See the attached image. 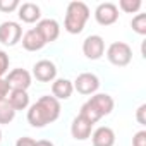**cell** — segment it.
Returning <instances> with one entry per match:
<instances>
[{
    "label": "cell",
    "mask_w": 146,
    "mask_h": 146,
    "mask_svg": "<svg viewBox=\"0 0 146 146\" xmlns=\"http://www.w3.org/2000/svg\"><path fill=\"white\" fill-rule=\"evenodd\" d=\"M113 105H115V103H113V98H112L110 95H107V93H96V95H93V96L81 107L79 115L84 117L88 122L96 124L102 117L112 113Z\"/></svg>",
    "instance_id": "cell-2"
},
{
    "label": "cell",
    "mask_w": 146,
    "mask_h": 146,
    "mask_svg": "<svg viewBox=\"0 0 146 146\" xmlns=\"http://www.w3.org/2000/svg\"><path fill=\"white\" fill-rule=\"evenodd\" d=\"M35 146H55L52 141H46V139H40V141H36V144Z\"/></svg>",
    "instance_id": "cell-27"
},
{
    "label": "cell",
    "mask_w": 146,
    "mask_h": 146,
    "mask_svg": "<svg viewBox=\"0 0 146 146\" xmlns=\"http://www.w3.org/2000/svg\"><path fill=\"white\" fill-rule=\"evenodd\" d=\"M107 58L110 64H113L117 67H125L132 60V50L124 41H113L107 48Z\"/></svg>",
    "instance_id": "cell-4"
},
{
    "label": "cell",
    "mask_w": 146,
    "mask_h": 146,
    "mask_svg": "<svg viewBox=\"0 0 146 146\" xmlns=\"http://www.w3.org/2000/svg\"><path fill=\"white\" fill-rule=\"evenodd\" d=\"M74 90L81 95H95L100 88V79L93 74V72H83L76 78V81L72 83Z\"/></svg>",
    "instance_id": "cell-6"
},
{
    "label": "cell",
    "mask_w": 146,
    "mask_h": 146,
    "mask_svg": "<svg viewBox=\"0 0 146 146\" xmlns=\"http://www.w3.org/2000/svg\"><path fill=\"white\" fill-rule=\"evenodd\" d=\"M95 19L102 26H112L119 19V9H117V5L112 4V2L100 4L96 7V11H95Z\"/></svg>",
    "instance_id": "cell-9"
},
{
    "label": "cell",
    "mask_w": 146,
    "mask_h": 146,
    "mask_svg": "<svg viewBox=\"0 0 146 146\" xmlns=\"http://www.w3.org/2000/svg\"><path fill=\"white\" fill-rule=\"evenodd\" d=\"M72 91H74V86H72V81L65 79V78H60V79H55L52 83V96L55 100H69Z\"/></svg>",
    "instance_id": "cell-14"
},
{
    "label": "cell",
    "mask_w": 146,
    "mask_h": 146,
    "mask_svg": "<svg viewBox=\"0 0 146 146\" xmlns=\"http://www.w3.org/2000/svg\"><path fill=\"white\" fill-rule=\"evenodd\" d=\"M60 115V102L55 100L50 95L41 96L36 103H33L28 110V122L33 127H45L52 122H55Z\"/></svg>",
    "instance_id": "cell-1"
},
{
    "label": "cell",
    "mask_w": 146,
    "mask_h": 146,
    "mask_svg": "<svg viewBox=\"0 0 146 146\" xmlns=\"http://www.w3.org/2000/svg\"><path fill=\"white\" fill-rule=\"evenodd\" d=\"M144 113H146V105H139V108L136 110V119L141 125H146V119H144Z\"/></svg>",
    "instance_id": "cell-24"
},
{
    "label": "cell",
    "mask_w": 146,
    "mask_h": 146,
    "mask_svg": "<svg viewBox=\"0 0 146 146\" xmlns=\"http://www.w3.org/2000/svg\"><path fill=\"white\" fill-rule=\"evenodd\" d=\"M0 141H2V131H0Z\"/></svg>",
    "instance_id": "cell-28"
},
{
    "label": "cell",
    "mask_w": 146,
    "mask_h": 146,
    "mask_svg": "<svg viewBox=\"0 0 146 146\" xmlns=\"http://www.w3.org/2000/svg\"><path fill=\"white\" fill-rule=\"evenodd\" d=\"M132 146H146V131H139L134 134Z\"/></svg>",
    "instance_id": "cell-23"
},
{
    "label": "cell",
    "mask_w": 146,
    "mask_h": 146,
    "mask_svg": "<svg viewBox=\"0 0 146 146\" xmlns=\"http://www.w3.org/2000/svg\"><path fill=\"white\" fill-rule=\"evenodd\" d=\"M90 19V9L84 2H70L67 5L64 28L70 35H79Z\"/></svg>",
    "instance_id": "cell-3"
},
{
    "label": "cell",
    "mask_w": 146,
    "mask_h": 146,
    "mask_svg": "<svg viewBox=\"0 0 146 146\" xmlns=\"http://www.w3.org/2000/svg\"><path fill=\"white\" fill-rule=\"evenodd\" d=\"M19 9L17 0H0V12H12Z\"/></svg>",
    "instance_id": "cell-21"
},
{
    "label": "cell",
    "mask_w": 146,
    "mask_h": 146,
    "mask_svg": "<svg viewBox=\"0 0 146 146\" xmlns=\"http://www.w3.org/2000/svg\"><path fill=\"white\" fill-rule=\"evenodd\" d=\"M141 5H143L141 0H120L117 9L124 11L125 14H134V12H137L141 9Z\"/></svg>",
    "instance_id": "cell-20"
},
{
    "label": "cell",
    "mask_w": 146,
    "mask_h": 146,
    "mask_svg": "<svg viewBox=\"0 0 146 146\" xmlns=\"http://www.w3.org/2000/svg\"><path fill=\"white\" fill-rule=\"evenodd\" d=\"M17 16L23 23L26 24H33L36 21H40L41 17V11L36 4L33 2H24V4H19V9H17Z\"/></svg>",
    "instance_id": "cell-13"
},
{
    "label": "cell",
    "mask_w": 146,
    "mask_h": 146,
    "mask_svg": "<svg viewBox=\"0 0 146 146\" xmlns=\"http://www.w3.org/2000/svg\"><path fill=\"white\" fill-rule=\"evenodd\" d=\"M33 76L40 83H53L57 78V67L52 60H46V58L38 60L33 65Z\"/></svg>",
    "instance_id": "cell-8"
},
{
    "label": "cell",
    "mask_w": 146,
    "mask_h": 146,
    "mask_svg": "<svg viewBox=\"0 0 146 146\" xmlns=\"http://www.w3.org/2000/svg\"><path fill=\"white\" fill-rule=\"evenodd\" d=\"M131 26H132V31L144 36L146 35V14H136L131 21Z\"/></svg>",
    "instance_id": "cell-19"
},
{
    "label": "cell",
    "mask_w": 146,
    "mask_h": 146,
    "mask_svg": "<svg viewBox=\"0 0 146 146\" xmlns=\"http://www.w3.org/2000/svg\"><path fill=\"white\" fill-rule=\"evenodd\" d=\"M7 102L11 103V107L17 112V110H26L29 107V95L28 91H21V90H11L7 95Z\"/></svg>",
    "instance_id": "cell-17"
},
{
    "label": "cell",
    "mask_w": 146,
    "mask_h": 146,
    "mask_svg": "<svg viewBox=\"0 0 146 146\" xmlns=\"http://www.w3.org/2000/svg\"><path fill=\"white\" fill-rule=\"evenodd\" d=\"M35 29L41 35V38L45 40V43L55 41L58 38V35H60V26H58V23L55 19H41L36 24Z\"/></svg>",
    "instance_id": "cell-11"
},
{
    "label": "cell",
    "mask_w": 146,
    "mask_h": 146,
    "mask_svg": "<svg viewBox=\"0 0 146 146\" xmlns=\"http://www.w3.org/2000/svg\"><path fill=\"white\" fill-rule=\"evenodd\" d=\"M9 91H11V88H9V84H7V81H5V79H2V78H0V100H4V98H7Z\"/></svg>",
    "instance_id": "cell-25"
},
{
    "label": "cell",
    "mask_w": 146,
    "mask_h": 146,
    "mask_svg": "<svg viewBox=\"0 0 146 146\" xmlns=\"http://www.w3.org/2000/svg\"><path fill=\"white\" fill-rule=\"evenodd\" d=\"M35 144H36V141H35L33 137H28V136L19 137V139L16 141V146H35Z\"/></svg>",
    "instance_id": "cell-26"
},
{
    "label": "cell",
    "mask_w": 146,
    "mask_h": 146,
    "mask_svg": "<svg viewBox=\"0 0 146 146\" xmlns=\"http://www.w3.org/2000/svg\"><path fill=\"white\" fill-rule=\"evenodd\" d=\"M16 117V110L11 107L7 98L0 100V124H11Z\"/></svg>",
    "instance_id": "cell-18"
},
{
    "label": "cell",
    "mask_w": 146,
    "mask_h": 146,
    "mask_svg": "<svg viewBox=\"0 0 146 146\" xmlns=\"http://www.w3.org/2000/svg\"><path fill=\"white\" fill-rule=\"evenodd\" d=\"M83 53L90 60H98L105 53V41L100 35H90L83 41Z\"/></svg>",
    "instance_id": "cell-7"
},
{
    "label": "cell",
    "mask_w": 146,
    "mask_h": 146,
    "mask_svg": "<svg viewBox=\"0 0 146 146\" xmlns=\"http://www.w3.org/2000/svg\"><path fill=\"white\" fill-rule=\"evenodd\" d=\"M91 143L93 146H113L115 144V132L113 129L102 125L91 134Z\"/></svg>",
    "instance_id": "cell-15"
},
{
    "label": "cell",
    "mask_w": 146,
    "mask_h": 146,
    "mask_svg": "<svg viewBox=\"0 0 146 146\" xmlns=\"http://www.w3.org/2000/svg\"><path fill=\"white\" fill-rule=\"evenodd\" d=\"M23 38V28L14 21H5L0 24V43L5 46H14Z\"/></svg>",
    "instance_id": "cell-5"
},
{
    "label": "cell",
    "mask_w": 146,
    "mask_h": 146,
    "mask_svg": "<svg viewBox=\"0 0 146 146\" xmlns=\"http://www.w3.org/2000/svg\"><path fill=\"white\" fill-rule=\"evenodd\" d=\"M7 70H9V55L4 50H0V78H2Z\"/></svg>",
    "instance_id": "cell-22"
},
{
    "label": "cell",
    "mask_w": 146,
    "mask_h": 146,
    "mask_svg": "<svg viewBox=\"0 0 146 146\" xmlns=\"http://www.w3.org/2000/svg\"><path fill=\"white\" fill-rule=\"evenodd\" d=\"M91 129H93V124L88 122L81 115H78L74 120H72V124H70V134H72V137L78 139V141H86L91 136Z\"/></svg>",
    "instance_id": "cell-12"
},
{
    "label": "cell",
    "mask_w": 146,
    "mask_h": 146,
    "mask_svg": "<svg viewBox=\"0 0 146 146\" xmlns=\"http://www.w3.org/2000/svg\"><path fill=\"white\" fill-rule=\"evenodd\" d=\"M45 45H46L45 40L41 38V35H40L35 28H33V29H28V31L24 33V36H23V46H24V50H28V52H38V50H41Z\"/></svg>",
    "instance_id": "cell-16"
},
{
    "label": "cell",
    "mask_w": 146,
    "mask_h": 146,
    "mask_svg": "<svg viewBox=\"0 0 146 146\" xmlns=\"http://www.w3.org/2000/svg\"><path fill=\"white\" fill-rule=\"evenodd\" d=\"M7 84L11 90H21V91H28V88L31 86V74L26 69H14L9 72V76L5 78Z\"/></svg>",
    "instance_id": "cell-10"
}]
</instances>
